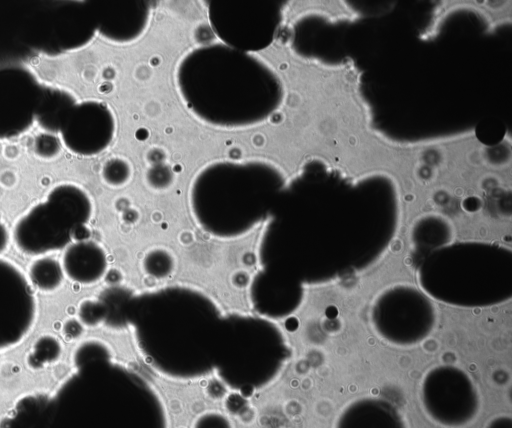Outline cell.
I'll list each match as a JSON object with an SVG mask.
<instances>
[{
    "instance_id": "3",
    "label": "cell",
    "mask_w": 512,
    "mask_h": 428,
    "mask_svg": "<svg viewBox=\"0 0 512 428\" xmlns=\"http://www.w3.org/2000/svg\"><path fill=\"white\" fill-rule=\"evenodd\" d=\"M290 356L289 342L273 322L238 317L222 321L214 369L226 387L248 396L273 383Z\"/></svg>"
},
{
    "instance_id": "6",
    "label": "cell",
    "mask_w": 512,
    "mask_h": 428,
    "mask_svg": "<svg viewBox=\"0 0 512 428\" xmlns=\"http://www.w3.org/2000/svg\"><path fill=\"white\" fill-rule=\"evenodd\" d=\"M211 28L223 44L251 53L269 46L277 28L278 6L270 1H208Z\"/></svg>"
},
{
    "instance_id": "9",
    "label": "cell",
    "mask_w": 512,
    "mask_h": 428,
    "mask_svg": "<svg viewBox=\"0 0 512 428\" xmlns=\"http://www.w3.org/2000/svg\"><path fill=\"white\" fill-rule=\"evenodd\" d=\"M42 84L27 69H0V139L26 131L35 120Z\"/></svg>"
},
{
    "instance_id": "2",
    "label": "cell",
    "mask_w": 512,
    "mask_h": 428,
    "mask_svg": "<svg viewBox=\"0 0 512 428\" xmlns=\"http://www.w3.org/2000/svg\"><path fill=\"white\" fill-rule=\"evenodd\" d=\"M177 87L187 109L223 128L263 122L279 105L277 77L261 59L225 44L199 47L177 68Z\"/></svg>"
},
{
    "instance_id": "5",
    "label": "cell",
    "mask_w": 512,
    "mask_h": 428,
    "mask_svg": "<svg viewBox=\"0 0 512 428\" xmlns=\"http://www.w3.org/2000/svg\"><path fill=\"white\" fill-rule=\"evenodd\" d=\"M418 398L425 416L443 428H463L481 411L480 391L472 377L454 365H437L423 376Z\"/></svg>"
},
{
    "instance_id": "23",
    "label": "cell",
    "mask_w": 512,
    "mask_h": 428,
    "mask_svg": "<svg viewBox=\"0 0 512 428\" xmlns=\"http://www.w3.org/2000/svg\"><path fill=\"white\" fill-rule=\"evenodd\" d=\"M9 244V232L6 226L0 221V255L4 253Z\"/></svg>"
},
{
    "instance_id": "1",
    "label": "cell",
    "mask_w": 512,
    "mask_h": 428,
    "mask_svg": "<svg viewBox=\"0 0 512 428\" xmlns=\"http://www.w3.org/2000/svg\"><path fill=\"white\" fill-rule=\"evenodd\" d=\"M73 366L54 392L37 393L32 428H168L157 391L110 355Z\"/></svg>"
},
{
    "instance_id": "11",
    "label": "cell",
    "mask_w": 512,
    "mask_h": 428,
    "mask_svg": "<svg viewBox=\"0 0 512 428\" xmlns=\"http://www.w3.org/2000/svg\"><path fill=\"white\" fill-rule=\"evenodd\" d=\"M332 428H408V424L392 401L369 395L348 402L335 417Z\"/></svg>"
},
{
    "instance_id": "15",
    "label": "cell",
    "mask_w": 512,
    "mask_h": 428,
    "mask_svg": "<svg viewBox=\"0 0 512 428\" xmlns=\"http://www.w3.org/2000/svg\"><path fill=\"white\" fill-rule=\"evenodd\" d=\"M28 274L33 286L43 292L58 289L64 276L61 263L49 256L36 258L31 263Z\"/></svg>"
},
{
    "instance_id": "14",
    "label": "cell",
    "mask_w": 512,
    "mask_h": 428,
    "mask_svg": "<svg viewBox=\"0 0 512 428\" xmlns=\"http://www.w3.org/2000/svg\"><path fill=\"white\" fill-rule=\"evenodd\" d=\"M77 103L70 92L51 86H43L35 120L47 133H59L68 114Z\"/></svg>"
},
{
    "instance_id": "19",
    "label": "cell",
    "mask_w": 512,
    "mask_h": 428,
    "mask_svg": "<svg viewBox=\"0 0 512 428\" xmlns=\"http://www.w3.org/2000/svg\"><path fill=\"white\" fill-rule=\"evenodd\" d=\"M192 428H233V425L224 414L210 411L199 415Z\"/></svg>"
},
{
    "instance_id": "10",
    "label": "cell",
    "mask_w": 512,
    "mask_h": 428,
    "mask_svg": "<svg viewBox=\"0 0 512 428\" xmlns=\"http://www.w3.org/2000/svg\"><path fill=\"white\" fill-rule=\"evenodd\" d=\"M115 132V120L110 109L99 101L77 102L60 135L65 147L82 156H93L105 150Z\"/></svg>"
},
{
    "instance_id": "22",
    "label": "cell",
    "mask_w": 512,
    "mask_h": 428,
    "mask_svg": "<svg viewBox=\"0 0 512 428\" xmlns=\"http://www.w3.org/2000/svg\"><path fill=\"white\" fill-rule=\"evenodd\" d=\"M484 428H512V418L509 414H499L491 418Z\"/></svg>"
},
{
    "instance_id": "17",
    "label": "cell",
    "mask_w": 512,
    "mask_h": 428,
    "mask_svg": "<svg viewBox=\"0 0 512 428\" xmlns=\"http://www.w3.org/2000/svg\"><path fill=\"white\" fill-rule=\"evenodd\" d=\"M78 317L82 325L97 326L105 320V309L100 300H83L78 307Z\"/></svg>"
},
{
    "instance_id": "7",
    "label": "cell",
    "mask_w": 512,
    "mask_h": 428,
    "mask_svg": "<svg viewBox=\"0 0 512 428\" xmlns=\"http://www.w3.org/2000/svg\"><path fill=\"white\" fill-rule=\"evenodd\" d=\"M370 311L375 334L386 343L401 348L423 342L434 330L436 309L429 298L417 288L412 298H391L383 291Z\"/></svg>"
},
{
    "instance_id": "12",
    "label": "cell",
    "mask_w": 512,
    "mask_h": 428,
    "mask_svg": "<svg viewBox=\"0 0 512 428\" xmlns=\"http://www.w3.org/2000/svg\"><path fill=\"white\" fill-rule=\"evenodd\" d=\"M147 1H121L107 5L109 14L97 21L101 35L115 43H130L141 37L149 23L151 6Z\"/></svg>"
},
{
    "instance_id": "4",
    "label": "cell",
    "mask_w": 512,
    "mask_h": 428,
    "mask_svg": "<svg viewBox=\"0 0 512 428\" xmlns=\"http://www.w3.org/2000/svg\"><path fill=\"white\" fill-rule=\"evenodd\" d=\"M91 215L92 202L82 188L59 184L17 220L13 240L26 255L55 252L77 240Z\"/></svg>"
},
{
    "instance_id": "20",
    "label": "cell",
    "mask_w": 512,
    "mask_h": 428,
    "mask_svg": "<svg viewBox=\"0 0 512 428\" xmlns=\"http://www.w3.org/2000/svg\"><path fill=\"white\" fill-rule=\"evenodd\" d=\"M60 150L58 139L50 133L39 135L35 140V152L41 158H53Z\"/></svg>"
},
{
    "instance_id": "8",
    "label": "cell",
    "mask_w": 512,
    "mask_h": 428,
    "mask_svg": "<svg viewBox=\"0 0 512 428\" xmlns=\"http://www.w3.org/2000/svg\"><path fill=\"white\" fill-rule=\"evenodd\" d=\"M35 316L29 281L18 267L0 258V351L19 344L33 327Z\"/></svg>"
},
{
    "instance_id": "16",
    "label": "cell",
    "mask_w": 512,
    "mask_h": 428,
    "mask_svg": "<svg viewBox=\"0 0 512 428\" xmlns=\"http://www.w3.org/2000/svg\"><path fill=\"white\" fill-rule=\"evenodd\" d=\"M61 352L62 346L57 338L51 335L42 336L32 347L29 364L33 368H42L57 361Z\"/></svg>"
},
{
    "instance_id": "21",
    "label": "cell",
    "mask_w": 512,
    "mask_h": 428,
    "mask_svg": "<svg viewBox=\"0 0 512 428\" xmlns=\"http://www.w3.org/2000/svg\"><path fill=\"white\" fill-rule=\"evenodd\" d=\"M82 330V323L76 319L66 320L65 323L63 324V335L68 340L78 338L81 335Z\"/></svg>"
},
{
    "instance_id": "13",
    "label": "cell",
    "mask_w": 512,
    "mask_h": 428,
    "mask_svg": "<svg viewBox=\"0 0 512 428\" xmlns=\"http://www.w3.org/2000/svg\"><path fill=\"white\" fill-rule=\"evenodd\" d=\"M64 275L79 284L97 282L106 270L104 251L88 240L74 241L64 250L61 258Z\"/></svg>"
},
{
    "instance_id": "18",
    "label": "cell",
    "mask_w": 512,
    "mask_h": 428,
    "mask_svg": "<svg viewBox=\"0 0 512 428\" xmlns=\"http://www.w3.org/2000/svg\"><path fill=\"white\" fill-rule=\"evenodd\" d=\"M103 178L108 184L119 185L128 178V166L122 160H110L103 168Z\"/></svg>"
}]
</instances>
